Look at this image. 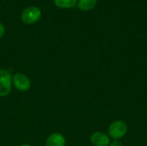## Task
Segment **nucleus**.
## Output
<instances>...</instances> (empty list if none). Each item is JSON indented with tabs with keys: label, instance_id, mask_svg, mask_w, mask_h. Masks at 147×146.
Listing matches in <instances>:
<instances>
[{
	"label": "nucleus",
	"instance_id": "7",
	"mask_svg": "<svg viewBox=\"0 0 147 146\" xmlns=\"http://www.w3.org/2000/svg\"><path fill=\"white\" fill-rule=\"evenodd\" d=\"M97 0H78V7L82 10H90L96 7Z\"/></svg>",
	"mask_w": 147,
	"mask_h": 146
},
{
	"label": "nucleus",
	"instance_id": "8",
	"mask_svg": "<svg viewBox=\"0 0 147 146\" xmlns=\"http://www.w3.org/2000/svg\"><path fill=\"white\" fill-rule=\"evenodd\" d=\"M53 3L59 8L68 9L74 7L78 3V0H53Z\"/></svg>",
	"mask_w": 147,
	"mask_h": 146
},
{
	"label": "nucleus",
	"instance_id": "10",
	"mask_svg": "<svg viewBox=\"0 0 147 146\" xmlns=\"http://www.w3.org/2000/svg\"><path fill=\"white\" fill-rule=\"evenodd\" d=\"M4 32H5V28H4V26L0 22V38L4 34Z\"/></svg>",
	"mask_w": 147,
	"mask_h": 146
},
{
	"label": "nucleus",
	"instance_id": "1",
	"mask_svg": "<svg viewBox=\"0 0 147 146\" xmlns=\"http://www.w3.org/2000/svg\"><path fill=\"white\" fill-rule=\"evenodd\" d=\"M127 133V125L123 120H115L109 125V136L110 139H121Z\"/></svg>",
	"mask_w": 147,
	"mask_h": 146
},
{
	"label": "nucleus",
	"instance_id": "4",
	"mask_svg": "<svg viewBox=\"0 0 147 146\" xmlns=\"http://www.w3.org/2000/svg\"><path fill=\"white\" fill-rule=\"evenodd\" d=\"M41 16V11L39 8L31 6L25 9L22 13V20L26 24H33L39 21Z\"/></svg>",
	"mask_w": 147,
	"mask_h": 146
},
{
	"label": "nucleus",
	"instance_id": "2",
	"mask_svg": "<svg viewBox=\"0 0 147 146\" xmlns=\"http://www.w3.org/2000/svg\"><path fill=\"white\" fill-rule=\"evenodd\" d=\"M12 75L9 71L0 69V97L7 96L12 89Z\"/></svg>",
	"mask_w": 147,
	"mask_h": 146
},
{
	"label": "nucleus",
	"instance_id": "11",
	"mask_svg": "<svg viewBox=\"0 0 147 146\" xmlns=\"http://www.w3.org/2000/svg\"><path fill=\"white\" fill-rule=\"evenodd\" d=\"M21 146H31L30 145H28V144H23V145H22Z\"/></svg>",
	"mask_w": 147,
	"mask_h": 146
},
{
	"label": "nucleus",
	"instance_id": "9",
	"mask_svg": "<svg viewBox=\"0 0 147 146\" xmlns=\"http://www.w3.org/2000/svg\"><path fill=\"white\" fill-rule=\"evenodd\" d=\"M109 146H122V144L119 139H115L112 142H110Z\"/></svg>",
	"mask_w": 147,
	"mask_h": 146
},
{
	"label": "nucleus",
	"instance_id": "6",
	"mask_svg": "<svg viewBox=\"0 0 147 146\" xmlns=\"http://www.w3.org/2000/svg\"><path fill=\"white\" fill-rule=\"evenodd\" d=\"M45 146H65V139L59 133H52L47 137Z\"/></svg>",
	"mask_w": 147,
	"mask_h": 146
},
{
	"label": "nucleus",
	"instance_id": "3",
	"mask_svg": "<svg viewBox=\"0 0 147 146\" xmlns=\"http://www.w3.org/2000/svg\"><path fill=\"white\" fill-rule=\"evenodd\" d=\"M12 85L21 92L28 91L31 87L30 79L22 73H16L12 76Z\"/></svg>",
	"mask_w": 147,
	"mask_h": 146
},
{
	"label": "nucleus",
	"instance_id": "5",
	"mask_svg": "<svg viewBox=\"0 0 147 146\" xmlns=\"http://www.w3.org/2000/svg\"><path fill=\"white\" fill-rule=\"evenodd\" d=\"M90 142L94 146H109L110 138L102 132H95L90 136Z\"/></svg>",
	"mask_w": 147,
	"mask_h": 146
}]
</instances>
